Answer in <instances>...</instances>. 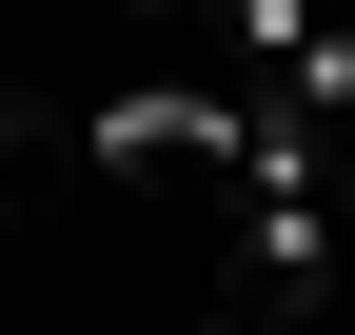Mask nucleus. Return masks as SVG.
Instances as JSON below:
<instances>
[{
  "mask_svg": "<svg viewBox=\"0 0 355 335\" xmlns=\"http://www.w3.org/2000/svg\"><path fill=\"white\" fill-rule=\"evenodd\" d=\"M237 158V79H119V99H79V178L158 197V178H217Z\"/></svg>",
  "mask_w": 355,
  "mask_h": 335,
  "instance_id": "nucleus-1",
  "label": "nucleus"
},
{
  "mask_svg": "<svg viewBox=\"0 0 355 335\" xmlns=\"http://www.w3.org/2000/svg\"><path fill=\"white\" fill-rule=\"evenodd\" d=\"M20 178H79V99H40V79H0V197Z\"/></svg>",
  "mask_w": 355,
  "mask_h": 335,
  "instance_id": "nucleus-2",
  "label": "nucleus"
},
{
  "mask_svg": "<svg viewBox=\"0 0 355 335\" xmlns=\"http://www.w3.org/2000/svg\"><path fill=\"white\" fill-rule=\"evenodd\" d=\"M316 197H336V257H355V138H336V158H316Z\"/></svg>",
  "mask_w": 355,
  "mask_h": 335,
  "instance_id": "nucleus-3",
  "label": "nucleus"
},
{
  "mask_svg": "<svg viewBox=\"0 0 355 335\" xmlns=\"http://www.w3.org/2000/svg\"><path fill=\"white\" fill-rule=\"evenodd\" d=\"M139 20H217V0H139Z\"/></svg>",
  "mask_w": 355,
  "mask_h": 335,
  "instance_id": "nucleus-4",
  "label": "nucleus"
},
{
  "mask_svg": "<svg viewBox=\"0 0 355 335\" xmlns=\"http://www.w3.org/2000/svg\"><path fill=\"white\" fill-rule=\"evenodd\" d=\"M217 335H257V296H237V316H217Z\"/></svg>",
  "mask_w": 355,
  "mask_h": 335,
  "instance_id": "nucleus-5",
  "label": "nucleus"
}]
</instances>
